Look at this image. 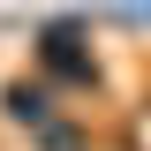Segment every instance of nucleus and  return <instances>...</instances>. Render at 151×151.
<instances>
[{
	"instance_id": "f257e3e1",
	"label": "nucleus",
	"mask_w": 151,
	"mask_h": 151,
	"mask_svg": "<svg viewBox=\"0 0 151 151\" xmlns=\"http://www.w3.org/2000/svg\"><path fill=\"white\" fill-rule=\"evenodd\" d=\"M0 113H8V121H15V129H45V121H60V91L53 83H45V76H38V83H8V91H0Z\"/></svg>"
}]
</instances>
